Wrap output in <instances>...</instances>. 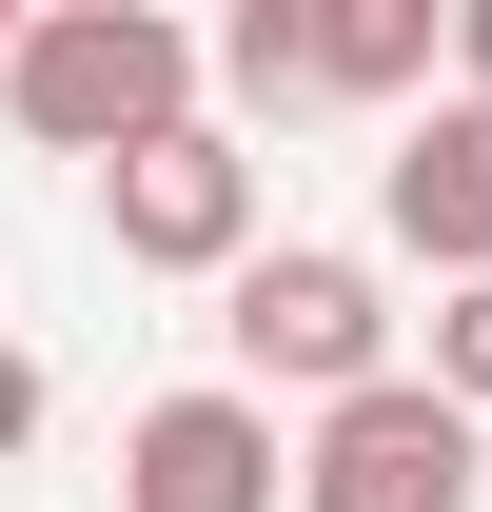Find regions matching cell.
I'll return each mask as SVG.
<instances>
[{"mask_svg": "<svg viewBox=\"0 0 492 512\" xmlns=\"http://www.w3.org/2000/svg\"><path fill=\"white\" fill-rule=\"evenodd\" d=\"M492 493V414H453L433 375H374L296 434V512H473Z\"/></svg>", "mask_w": 492, "mask_h": 512, "instance_id": "3957f363", "label": "cell"}, {"mask_svg": "<svg viewBox=\"0 0 492 512\" xmlns=\"http://www.w3.org/2000/svg\"><path fill=\"white\" fill-rule=\"evenodd\" d=\"M315 79L433 119V99H453V20H433V0H315Z\"/></svg>", "mask_w": 492, "mask_h": 512, "instance_id": "52a82bcc", "label": "cell"}, {"mask_svg": "<svg viewBox=\"0 0 492 512\" xmlns=\"http://www.w3.org/2000/svg\"><path fill=\"white\" fill-rule=\"evenodd\" d=\"M217 355H237V394H315V414L374 394V375H414V355H394V296H374L355 237H276L237 296H217Z\"/></svg>", "mask_w": 492, "mask_h": 512, "instance_id": "7a4b0ae2", "label": "cell"}, {"mask_svg": "<svg viewBox=\"0 0 492 512\" xmlns=\"http://www.w3.org/2000/svg\"><path fill=\"white\" fill-rule=\"evenodd\" d=\"M276 493H296V453H276V394H237V375L158 394L119 434V512H276Z\"/></svg>", "mask_w": 492, "mask_h": 512, "instance_id": "5b68a950", "label": "cell"}, {"mask_svg": "<svg viewBox=\"0 0 492 512\" xmlns=\"http://www.w3.org/2000/svg\"><path fill=\"white\" fill-rule=\"evenodd\" d=\"M197 79H217V40L197 20H158V0H40L20 20V60H0V119L40 138V158H158V138H197Z\"/></svg>", "mask_w": 492, "mask_h": 512, "instance_id": "6da1fadb", "label": "cell"}, {"mask_svg": "<svg viewBox=\"0 0 492 512\" xmlns=\"http://www.w3.org/2000/svg\"><path fill=\"white\" fill-rule=\"evenodd\" d=\"M453 99H492V0H453Z\"/></svg>", "mask_w": 492, "mask_h": 512, "instance_id": "8fae6325", "label": "cell"}, {"mask_svg": "<svg viewBox=\"0 0 492 512\" xmlns=\"http://www.w3.org/2000/svg\"><path fill=\"white\" fill-rule=\"evenodd\" d=\"M40 434V355H20V335H0V453Z\"/></svg>", "mask_w": 492, "mask_h": 512, "instance_id": "30bf717a", "label": "cell"}, {"mask_svg": "<svg viewBox=\"0 0 492 512\" xmlns=\"http://www.w3.org/2000/svg\"><path fill=\"white\" fill-rule=\"evenodd\" d=\"M374 237L433 256V296H453V276H492V99L394 119V158H374Z\"/></svg>", "mask_w": 492, "mask_h": 512, "instance_id": "8992f818", "label": "cell"}, {"mask_svg": "<svg viewBox=\"0 0 492 512\" xmlns=\"http://www.w3.org/2000/svg\"><path fill=\"white\" fill-rule=\"evenodd\" d=\"M433 394H453V414H492V276H453V296H433V355H414Z\"/></svg>", "mask_w": 492, "mask_h": 512, "instance_id": "9c48e42d", "label": "cell"}, {"mask_svg": "<svg viewBox=\"0 0 492 512\" xmlns=\"http://www.w3.org/2000/svg\"><path fill=\"white\" fill-rule=\"evenodd\" d=\"M0 60H20V20H0Z\"/></svg>", "mask_w": 492, "mask_h": 512, "instance_id": "7c38bea8", "label": "cell"}, {"mask_svg": "<svg viewBox=\"0 0 492 512\" xmlns=\"http://www.w3.org/2000/svg\"><path fill=\"white\" fill-rule=\"evenodd\" d=\"M99 237H119V276H217V296H237L256 256V138L237 119H197V138H158V158H119V178H99Z\"/></svg>", "mask_w": 492, "mask_h": 512, "instance_id": "277c9868", "label": "cell"}, {"mask_svg": "<svg viewBox=\"0 0 492 512\" xmlns=\"http://www.w3.org/2000/svg\"><path fill=\"white\" fill-rule=\"evenodd\" d=\"M217 99H256V119L335 99V79H315V0H237V20H217Z\"/></svg>", "mask_w": 492, "mask_h": 512, "instance_id": "ba28073f", "label": "cell"}]
</instances>
